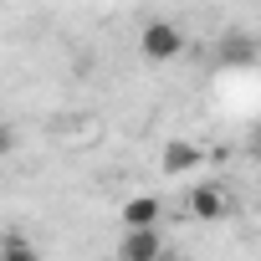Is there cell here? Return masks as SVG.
I'll list each match as a JSON object with an SVG mask.
<instances>
[{"mask_svg":"<svg viewBox=\"0 0 261 261\" xmlns=\"http://www.w3.org/2000/svg\"><path fill=\"white\" fill-rule=\"evenodd\" d=\"M139 51H144V62H154V67L179 62V57H185V31H179L174 21H149V26L139 31Z\"/></svg>","mask_w":261,"mask_h":261,"instance_id":"obj_1","label":"cell"},{"mask_svg":"<svg viewBox=\"0 0 261 261\" xmlns=\"http://www.w3.org/2000/svg\"><path fill=\"white\" fill-rule=\"evenodd\" d=\"M200 159H205V149H200L195 139H169V144H164V159H159V164H164V174H190V169H195Z\"/></svg>","mask_w":261,"mask_h":261,"instance_id":"obj_4","label":"cell"},{"mask_svg":"<svg viewBox=\"0 0 261 261\" xmlns=\"http://www.w3.org/2000/svg\"><path fill=\"white\" fill-rule=\"evenodd\" d=\"M164 205L154 195H134V200H123V230H134V225H159Z\"/></svg>","mask_w":261,"mask_h":261,"instance_id":"obj_5","label":"cell"},{"mask_svg":"<svg viewBox=\"0 0 261 261\" xmlns=\"http://www.w3.org/2000/svg\"><path fill=\"white\" fill-rule=\"evenodd\" d=\"M164 256V236L159 225H134V230H123L118 241V261H159Z\"/></svg>","mask_w":261,"mask_h":261,"instance_id":"obj_3","label":"cell"},{"mask_svg":"<svg viewBox=\"0 0 261 261\" xmlns=\"http://www.w3.org/2000/svg\"><path fill=\"white\" fill-rule=\"evenodd\" d=\"M159 261H179V256H159Z\"/></svg>","mask_w":261,"mask_h":261,"instance_id":"obj_8","label":"cell"},{"mask_svg":"<svg viewBox=\"0 0 261 261\" xmlns=\"http://www.w3.org/2000/svg\"><path fill=\"white\" fill-rule=\"evenodd\" d=\"M185 210H190L195 220H225V215L236 210V190H230L225 179H205V185H195V190L185 195Z\"/></svg>","mask_w":261,"mask_h":261,"instance_id":"obj_2","label":"cell"},{"mask_svg":"<svg viewBox=\"0 0 261 261\" xmlns=\"http://www.w3.org/2000/svg\"><path fill=\"white\" fill-rule=\"evenodd\" d=\"M0 261H41L26 241H6V251H0Z\"/></svg>","mask_w":261,"mask_h":261,"instance_id":"obj_6","label":"cell"},{"mask_svg":"<svg viewBox=\"0 0 261 261\" xmlns=\"http://www.w3.org/2000/svg\"><path fill=\"white\" fill-rule=\"evenodd\" d=\"M6 154H16V128L0 123V159H6Z\"/></svg>","mask_w":261,"mask_h":261,"instance_id":"obj_7","label":"cell"}]
</instances>
